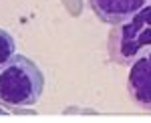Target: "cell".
Wrapping results in <instances>:
<instances>
[{"label":"cell","instance_id":"5","mask_svg":"<svg viewBox=\"0 0 151 123\" xmlns=\"http://www.w3.org/2000/svg\"><path fill=\"white\" fill-rule=\"evenodd\" d=\"M16 55V43L10 33H6L4 28H0V69L4 67L12 56Z\"/></svg>","mask_w":151,"mask_h":123},{"label":"cell","instance_id":"4","mask_svg":"<svg viewBox=\"0 0 151 123\" xmlns=\"http://www.w3.org/2000/svg\"><path fill=\"white\" fill-rule=\"evenodd\" d=\"M149 0H89V6L101 22L117 26L131 18Z\"/></svg>","mask_w":151,"mask_h":123},{"label":"cell","instance_id":"1","mask_svg":"<svg viewBox=\"0 0 151 123\" xmlns=\"http://www.w3.org/2000/svg\"><path fill=\"white\" fill-rule=\"evenodd\" d=\"M45 91V75L35 61L14 55L0 69V105L20 109L36 105Z\"/></svg>","mask_w":151,"mask_h":123},{"label":"cell","instance_id":"3","mask_svg":"<svg viewBox=\"0 0 151 123\" xmlns=\"http://www.w3.org/2000/svg\"><path fill=\"white\" fill-rule=\"evenodd\" d=\"M127 93L131 101L145 111H151V51L131 65L127 77Z\"/></svg>","mask_w":151,"mask_h":123},{"label":"cell","instance_id":"2","mask_svg":"<svg viewBox=\"0 0 151 123\" xmlns=\"http://www.w3.org/2000/svg\"><path fill=\"white\" fill-rule=\"evenodd\" d=\"M147 51H151V0L125 22L113 26L107 38L109 59L121 67H131Z\"/></svg>","mask_w":151,"mask_h":123},{"label":"cell","instance_id":"6","mask_svg":"<svg viewBox=\"0 0 151 123\" xmlns=\"http://www.w3.org/2000/svg\"><path fill=\"white\" fill-rule=\"evenodd\" d=\"M2 113H4V109H0V115H2Z\"/></svg>","mask_w":151,"mask_h":123}]
</instances>
